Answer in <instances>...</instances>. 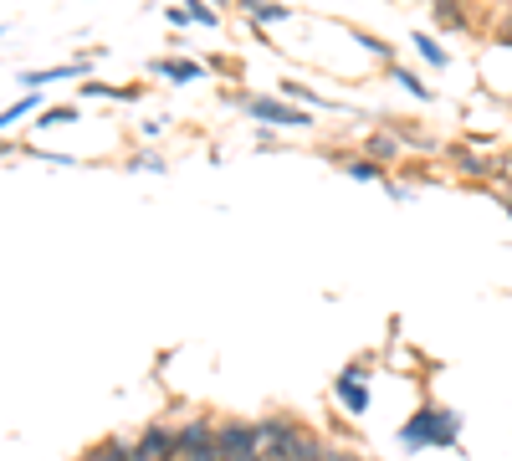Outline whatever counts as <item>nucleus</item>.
<instances>
[{"label": "nucleus", "instance_id": "1", "mask_svg": "<svg viewBox=\"0 0 512 461\" xmlns=\"http://www.w3.org/2000/svg\"><path fill=\"white\" fill-rule=\"evenodd\" d=\"M400 441L405 446H446V441H456V415H441V410H420L415 421L400 431Z\"/></svg>", "mask_w": 512, "mask_h": 461}, {"label": "nucleus", "instance_id": "2", "mask_svg": "<svg viewBox=\"0 0 512 461\" xmlns=\"http://www.w3.org/2000/svg\"><path fill=\"white\" fill-rule=\"evenodd\" d=\"M338 395H344V405L349 410H364L369 400H364V390H359V380H354V374H344V380H338Z\"/></svg>", "mask_w": 512, "mask_h": 461}]
</instances>
